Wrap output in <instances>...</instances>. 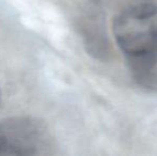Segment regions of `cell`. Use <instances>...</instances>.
Instances as JSON below:
<instances>
[{"label": "cell", "mask_w": 157, "mask_h": 156, "mask_svg": "<svg viewBox=\"0 0 157 156\" xmlns=\"http://www.w3.org/2000/svg\"><path fill=\"white\" fill-rule=\"evenodd\" d=\"M113 36L129 69L157 61V3L130 4L113 19Z\"/></svg>", "instance_id": "1"}, {"label": "cell", "mask_w": 157, "mask_h": 156, "mask_svg": "<svg viewBox=\"0 0 157 156\" xmlns=\"http://www.w3.org/2000/svg\"><path fill=\"white\" fill-rule=\"evenodd\" d=\"M49 146V131L39 119L15 117L0 122V155H41Z\"/></svg>", "instance_id": "2"}, {"label": "cell", "mask_w": 157, "mask_h": 156, "mask_svg": "<svg viewBox=\"0 0 157 156\" xmlns=\"http://www.w3.org/2000/svg\"><path fill=\"white\" fill-rule=\"evenodd\" d=\"M101 14L98 4L94 0L85 2L78 19L79 31L81 33L88 50L93 55H103L106 52V36H103L101 30Z\"/></svg>", "instance_id": "3"}, {"label": "cell", "mask_w": 157, "mask_h": 156, "mask_svg": "<svg viewBox=\"0 0 157 156\" xmlns=\"http://www.w3.org/2000/svg\"><path fill=\"white\" fill-rule=\"evenodd\" d=\"M0 98H1V94H0Z\"/></svg>", "instance_id": "4"}]
</instances>
